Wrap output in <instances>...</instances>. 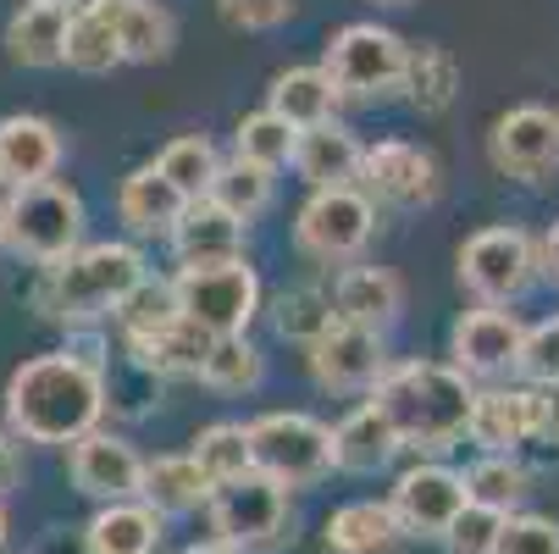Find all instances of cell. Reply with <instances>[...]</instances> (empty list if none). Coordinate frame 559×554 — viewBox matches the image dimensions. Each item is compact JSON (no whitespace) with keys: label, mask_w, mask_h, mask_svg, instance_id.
Listing matches in <instances>:
<instances>
[{"label":"cell","mask_w":559,"mask_h":554,"mask_svg":"<svg viewBox=\"0 0 559 554\" xmlns=\"http://www.w3.org/2000/svg\"><path fill=\"white\" fill-rule=\"evenodd\" d=\"M393 455H399V438H393V427L382 422V411H377L371 400L355 405V411L333 427V471L371 478V471H382Z\"/></svg>","instance_id":"obj_26"},{"label":"cell","mask_w":559,"mask_h":554,"mask_svg":"<svg viewBox=\"0 0 559 554\" xmlns=\"http://www.w3.org/2000/svg\"><path fill=\"white\" fill-rule=\"evenodd\" d=\"M178 316L194 322L211 339H238L250 333L261 310V278L250 261H222V267H178L173 272Z\"/></svg>","instance_id":"obj_7"},{"label":"cell","mask_w":559,"mask_h":554,"mask_svg":"<svg viewBox=\"0 0 559 554\" xmlns=\"http://www.w3.org/2000/svg\"><path fill=\"white\" fill-rule=\"evenodd\" d=\"M328 294H333V322L371 328V333L393 328V316L405 310V283L388 267H344Z\"/></svg>","instance_id":"obj_19"},{"label":"cell","mask_w":559,"mask_h":554,"mask_svg":"<svg viewBox=\"0 0 559 554\" xmlns=\"http://www.w3.org/2000/svg\"><path fill=\"white\" fill-rule=\"evenodd\" d=\"M305 350H310L305 355L310 361V377L322 382V388H333V393H371L377 377L388 372V344L371 328L333 322L322 339H310Z\"/></svg>","instance_id":"obj_16"},{"label":"cell","mask_w":559,"mask_h":554,"mask_svg":"<svg viewBox=\"0 0 559 554\" xmlns=\"http://www.w3.org/2000/svg\"><path fill=\"white\" fill-rule=\"evenodd\" d=\"M294 144H299V133L283 117H272L266 106L250 111V117H238V133H233V155L250 162V167H261V173L294 167Z\"/></svg>","instance_id":"obj_37"},{"label":"cell","mask_w":559,"mask_h":554,"mask_svg":"<svg viewBox=\"0 0 559 554\" xmlns=\"http://www.w3.org/2000/svg\"><path fill=\"white\" fill-rule=\"evenodd\" d=\"M493 554H559V521L554 516L515 510V516H504Z\"/></svg>","instance_id":"obj_42"},{"label":"cell","mask_w":559,"mask_h":554,"mask_svg":"<svg viewBox=\"0 0 559 554\" xmlns=\"http://www.w3.org/2000/svg\"><path fill=\"white\" fill-rule=\"evenodd\" d=\"M139 499L167 521V516H189V510H200V505L211 499V483H205V471L189 460V449H178V455H155V460H144V488H139Z\"/></svg>","instance_id":"obj_27"},{"label":"cell","mask_w":559,"mask_h":554,"mask_svg":"<svg viewBox=\"0 0 559 554\" xmlns=\"http://www.w3.org/2000/svg\"><path fill=\"white\" fill-rule=\"evenodd\" d=\"M322 72L338 101H377L388 90H399L405 72V39L382 23H349L328 39L322 50Z\"/></svg>","instance_id":"obj_9"},{"label":"cell","mask_w":559,"mask_h":554,"mask_svg":"<svg viewBox=\"0 0 559 554\" xmlns=\"http://www.w3.org/2000/svg\"><path fill=\"white\" fill-rule=\"evenodd\" d=\"M61 61L72 72H90V78H106L122 67V45L111 34V23L95 12V0H84L72 17H67V45H61Z\"/></svg>","instance_id":"obj_33"},{"label":"cell","mask_w":559,"mask_h":554,"mask_svg":"<svg viewBox=\"0 0 559 554\" xmlns=\"http://www.w3.org/2000/svg\"><path fill=\"white\" fill-rule=\"evenodd\" d=\"M162 549V516L144 499L100 505L84 527V554H155Z\"/></svg>","instance_id":"obj_24"},{"label":"cell","mask_w":559,"mask_h":554,"mask_svg":"<svg viewBox=\"0 0 559 554\" xmlns=\"http://www.w3.org/2000/svg\"><path fill=\"white\" fill-rule=\"evenodd\" d=\"M0 245L23 261H34L39 272L67 261L84 245V200H78V189L61 178L12 189L0 200Z\"/></svg>","instance_id":"obj_4"},{"label":"cell","mask_w":559,"mask_h":554,"mask_svg":"<svg viewBox=\"0 0 559 554\" xmlns=\"http://www.w3.org/2000/svg\"><path fill=\"white\" fill-rule=\"evenodd\" d=\"M333 106H338V95H333L322 67H288V72L272 78V90H266V111L283 117L294 133H305L316 122H333Z\"/></svg>","instance_id":"obj_28"},{"label":"cell","mask_w":559,"mask_h":554,"mask_svg":"<svg viewBox=\"0 0 559 554\" xmlns=\"http://www.w3.org/2000/svg\"><path fill=\"white\" fill-rule=\"evenodd\" d=\"M261 377H266V355L250 344V333L216 339L205 366H200V382L211 393H250V388H261Z\"/></svg>","instance_id":"obj_40"},{"label":"cell","mask_w":559,"mask_h":554,"mask_svg":"<svg viewBox=\"0 0 559 554\" xmlns=\"http://www.w3.org/2000/svg\"><path fill=\"white\" fill-rule=\"evenodd\" d=\"M183 195L155 173V162L150 167H133L128 178H122V189H117V216H122V227L133 233V239H167L173 233V222L183 216Z\"/></svg>","instance_id":"obj_23"},{"label":"cell","mask_w":559,"mask_h":554,"mask_svg":"<svg viewBox=\"0 0 559 554\" xmlns=\"http://www.w3.org/2000/svg\"><path fill=\"white\" fill-rule=\"evenodd\" d=\"M554 388H559V377H554Z\"/></svg>","instance_id":"obj_52"},{"label":"cell","mask_w":559,"mask_h":554,"mask_svg":"<svg viewBox=\"0 0 559 554\" xmlns=\"http://www.w3.org/2000/svg\"><path fill=\"white\" fill-rule=\"evenodd\" d=\"M117 333H122V350H133V344H144V339H155L162 328H173L178 322V294H173V278H144L122 305H117Z\"/></svg>","instance_id":"obj_34"},{"label":"cell","mask_w":559,"mask_h":554,"mask_svg":"<svg viewBox=\"0 0 559 554\" xmlns=\"http://www.w3.org/2000/svg\"><path fill=\"white\" fill-rule=\"evenodd\" d=\"M106 416V366L78 361L72 350L28 355L7 377V433L23 444H78Z\"/></svg>","instance_id":"obj_1"},{"label":"cell","mask_w":559,"mask_h":554,"mask_svg":"<svg viewBox=\"0 0 559 554\" xmlns=\"http://www.w3.org/2000/svg\"><path fill=\"white\" fill-rule=\"evenodd\" d=\"M0 543H7V510H0Z\"/></svg>","instance_id":"obj_51"},{"label":"cell","mask_w":559,"mask_h":554,"mask_svg":"<svg viewBox=\"0 0 559 554\" xmlns=\"http://www.w3.org/2000/svg\"><path fill=\"white\" fill-rule=\"evenodd\" d=\"M28 7H50V12H78L84 0H28Z\"/></svg>","instance_id":"obj_49"},{"label":"cell","mask_w":559,"mask_h":554,"mask_svg":"<svg viewBox=\"0 0 559 554\" xmlns=\"http://www.w3.org/2000/svg\"><path fill=\"white\" fill-rule=\"evenodd\" d=\"M205 516H211V532L216 543L238 549V554H272L283 549L294 532V510H288V494L277 483H266L261 471H245L233 483H216L211 499H205Z\"/></svg>","instance_id":"obj_6"},{"label":"cell","mask_w":559,"mask_h":554,"mask_svg":"<svg viewBox=\"0 0 559 554\" xmlns=\"http://www.w3.org/2000/svg\"><path fill=\"white\" fill-rule=\"evenodd\" d=\"M488 155L515 184H537V178L559 173V111H548V106L504 111L488 133Z\"/></svg>","instance_id":"obj_13"},{"label":"cell","mask_w":559,"mask_h":554,"mask_svg":"<svg viewBox=\"0 0 559 554\" xmlns=\"http://www.w3.org/2000/svg\"><path fill=\"white\" fill-rule=\"evenodd\" d=\"M167 245L178 267H222V261H245V222H233L211 200H189L183 216L173 222Z\"/></svg>","instance_id":"obj_18"},{"label":"cell","mask_w":559,"mask_h":554,"mask_svg":"<svg viewBox=\"0 0 559 554\" xmlns=\"http://www.w3.org/2000/svg\"><path fill=\"white\" fill-rule=\"evenodd\" d=\"M183 554H238V549H227V543H216V538H205V543H189Z\"/></svg>","instance_id":"obj_48"},{"label":"cell","mask_w":559,"mask_h":554,"mask_svg":"<svg viewBox=\"0 0 559 554\" xmlns=\"http://www.w3.org/2000/svg\"><path fill=\"white\" fill-rule=\"evenodd\" d=\"M360 155H366V144L333 117V122H316V128L299 133L294 173L310 184V195L316 189H355L360 184Z\"/></svg>","instance_id":"obj_20"},{"label":"cell","mask_w":559,"mask_h":554,"mask_svg":"<svg viewBox=\"0 0 559 554\" xmlns=\"http://www.w3.org/2000/svg\"><path fill=\"white\" fill-rule=\"evenodd\" d=\"M95 12L111 23L122 61H167L178 45V23L162 0H95Z\"/></svg>","instance_id":"obj_22"},{"label":"cell","mask_w":559,"mask_h":554,"mask_svg":"<svg viewBox=\"0 0 559 554\" xmlns=\"http://www.w3.org/2000/svg\"><path fill=\"white\" fill-rule=\"evenodd\" d=\"M211 333H200L194 322H178L173 328H162L155 339H144V344H133V350H122L144 377H200V366H205V355H211Z\"/></svg>","instance_id":"obj_30"},{"label":"cell","mask_w":559,"mask_h":554,"mask_svg":"<svg viewBox=\"0 0 559 554\" xmlns=\"http://www.w3.org/2000/svg\"><path fill=\"white\" fill-rule=\"evenodd\" d=\"M371 205H393V211H421L438 200L443 178L432 150L411 144V139H382L360 155V184H355Z\"/></svg>","instance_id":"obj_11"},{"label":"cell","mask_w":559,"mask_h":554,"mask_svg":"<svg viewBox=\"0 0 559 554\" xmlns=\"http://www.w3.org/2000/svg\"><path fill=\"white\" fill-rule=\"evenodd\" d=\"M399 90H405V101L416 111H427V117L449 111L454 95H460V61H454V50H443V45H405Z\"/></svg>","instance_id":"obj_29"},{"label":"cell","mask_w":559,"mask_h":554,"mask_svg":"<svg viewBox=\"0 0 559 554\" xmlns=\"http://www.w3.org/2000/svg\"><path fill=\"white\" fill-rule=\"evenodd\" d=\"M532 388V438L559 444V388L554 382H526Z\"/></svg>","instance_id":"obj_45"},{"label":"cell","mask_w":559,"mask_h":554,"mask_svg":"<svg viewBox=\"0 0 559 554\" xmlns=\"http://www.w3.org/2000/svg\"><path fill=\"white\" fill-rule=\"evenodd\" d=\"M67 471H72V488L84 499H100V505L139 499V488H144V455L106 427L84 433L67 449Z\"/></svg>","instance_id":"obj_14"},{"label":"cell","mask_w":559,"mask_h":554,"mask_svg":"<svg viewBox=\"0 0 559 554\" xmlns=\"http://www.w3.org/2000/svg\"><path fill=\"white\" fill-rule=\"evenodd\" d=\"M371 7H411V0H371Z\"/></svg>","instance_id":"obj_50"},{"label":"cell","mask_w":559,"mask_h":554,"mask_svg":"<svg viewBox=\"0 0 559 554\" xmlns=\"http://www.w3.org/2000/svg\"><path fill=\"white\" fill-rule=\"evenodd\" d=\"M245 433H250V465L283 494L316 488L333 471V427L305 411H266Z\"/></svg>","instance_id":"obj_5"},{"label":"cell","mask_w":559,"mask_h":554,"mask_svg":"<svg viewBox=\"0 0 559 554\" xmlns=\"http://www.w3.org/2000/svg\"><path fill=\"white\" fill-rule=\"evenodd\" d=\"M537 267H543V272L559 283V222L543 233V245H537Z\"/></svg>","instance_id":"obj_47"},{"label":"cell","mask_w":559,"mask_h":554,"mask_svg":"<svg viewBox=\"0 0 559 554\" xmlns=\"http://www.w3.org/2000/svg\"><path fill=\"white\" fill-rule=\"evenodd\" d=\"M537 245H532V233L526 227H483V233H471V239L460 245V283L465 294H476V305H515L532 278H537Z\"/></svg>","instance_id":"obj_8"},{"label":"cell","mask_w":559,"mask_h":554,"mask_svg":"<svg viewBox=\"0 0 559 554\" xmlns=\"http://www.w3.org/2000/svg\"><path fill=\"white\" fill-rule=\"evenodd\" d=\"M377 233V205L360 189H316L294 216V245L310 261H355Z\"/></svg>","instance_id":"obj_10"},{"label":"cell","mask_w":559,"mask_h":554,"mask_svg":"<svg viewBox=\"0 0 559 554\" xmlns=\"http://www.w3.org/2000/svg\"><path fill=\"white\" fill-rule=\"evenodd\" d=\"M216 7L233 28H250V34H266L294 17V0H216Z\"/></svg>","instance_id":"obj_44"},{"label":"cell","mask_w":559,"mask_h":554,"mask_svg":"<svg viewBox=\"0 0 559 554\" xmlns=\"http://www.w3.org/2000/svg\"><path fill=\"white\" fill-rule=\"evenodd\" d=\"M460 478H465V499L493 516H515L521 499L532 494V471L515 455H476Z\"/></svg>","instance_id":"obj_31"},{"label":"cell","mask_w":559,"mask_h":554,"mask_svg":"<svg viewBox=\"0 0 559 554\" xmlns=\"http://www.w3.org/2000/svg\"><path fill=\"white\" fill-rule=\"evenodd\" d=\"M150 278L144 250L128 239H100V245H78L67 261L45 267L34 278V310L45 322H61L67 333H95L111 322L117 305Z\"/></svg>","instance_id":"obj_2"},{"label":"cell","mask_w":559,"mask_h":554,"mask_svg":"<svg viewBox=\"0 0 559 554\" xmlns=\"http://www.w3.org/2000/svg\"><path fill=\"white\" fill-rule=\"evenodd\" d=\"M216 167H222V155H216V144L205 133H178L162 155H155V173H162L183 200H205Z\"/></svg>","instance_id":"obj_35"},{"label":"cell","mask_w":559,"mask_h":554,"mask_svg":"<svg viewBox=\"0 0 559 554\" xmlns=\"http://www.w3.org/2000/svg\"><path fill=\"white\" fill-rule=\"evenodd\" d=\"M189 460L205 471L211 488L245 478V471H255L250 465V433H245V422H211V427H200L194 444H189Z\"/></svg>","instance_id":"obj_36"},{"label":"cell","mask_w":559,"mask_h":554,"mask_svg":"<svg viewBox=\"0 0 559 554\" xmlns=\"http://www.w3.org/2000/svg\"><path fill=\"white\" fill-rule=\"evenodd\" d=\"M465 505H471L465 499V478H460L454 465H443V460L411 465L405 478L393 483V494H388V510H393V521H399V532H405V538H443L449 521Z\"/></svg>","instance_id":"obj_12"},{"label":"cell","mask_w":559,"mask_h":554,"mask_svg":"<svg viewBox=\"0 0 559 554\" xmlns=\"http://www.w3.org/2000/svg\"><path fill=\"white\" fill-rule=\"evenodd\" d=\"M322 538H328V554H393L405 532H399L388 499H349L328 516Z\"/></svg>","instance_id":"obj_25"},{"label":"cell","mask_w":559,"mask_h":554,"mask_svg":"<svg viewBox=\"0 0 559 554\" xmlns=\"http://www.w3.org/2000/svg\"><path fill=\"white\" fill-rule=\"evenodd\" d=\"M465 438L483 455H515L521 444H532V388H476Z\"/></svg>","instance_id":"obj_21"},{"label":"cell","mask_w":559,"mask_h":554,"mask_svg":"<svg viewBox=\"0 0 559 554\" xmlns=\"http://www.w3.org/2000/svg\"><path fill=\"white\" fill-rule=\"evenodd\" d=\"M471 382L443 366V361H388V372L371 388V405L382 411V422L393 427L399 449H427L443 455L465 438L471 422Z\"/></svg>","instance_id":"obj_3"},{"label":"cell","mask_w":559,"mask_h":554,"mask_svg":"<svg viewBox=\"0 0 559 554\" xmlns=\"http://www.w3.org/2000/svg\"><path fill=\"white\" fill-rule=\"evenodd\" d=\"M272 328L294 344H310L333 328V294L322 283H294L272 299Z\"/></svg>","instance_id":"obj_39"},{"label":"cell","mask_w":559,"mask_h":554,"mask_svg":"<svg viewBox=\"0 0 559 554\" xmlns=\"http://www.w3.org/2000/svg\"><path fill=\"white\" fill-rule=\"evenodd\" d=\"M521 344H526V328L515 310H493V305H476L465 310L454 333H449V355H454V372L471 382V377H504L521 366Z\"/></svg>","instance_id":"obj_15"},{"label":"cell","mask_w":559,"mask_h":554,"mask_svg":"<svg viewBox=\"0 0 559 554\" xmlns=\"http://www.w3.org/2000/svg\"><path fill=\"white\" fill-rule=\"evenodd\" d=\"M211 205H222L233 222H255L266 205H272V173H261V167H250V162H222L216 167V178H211V195H205Z\"/></svg>","instance_id":"obj_38"},{"label":"cell","mask_w":559,"mask_h":554,"mask_svg":"<svg viewBox=\"0 0 559 554\" xmlns=\"http://www.w3.org/2000/svg\"><path fill=\"white\" fill-rule=\"evenodd\" d=\"M499 527H504V516H493L483 505H465L438 543H443V554H493L499 549Z\"/></svg>","instance_id":"obj_41"},{"label":"cell","mask_w":559,"mask_h":554,"mask_svg":"<svg viewBox=\"0 0 559 554\" xmlns=\"http://www.w3.org/2000/svg\"><path fill=\"white\" fill-rule=\"evenodd\" d=\"M67 17L72 12H50V7H28L23 0L7 23V56L17 67H56L67 45Z\"/></svg>","instance_id":"obj_32"},{"label":"cell","mask_w":559,"mask_h":554,"mask_svg":"<svg viewBox=\"0 0 559 554\" xmlns=\"http://www.w3.org/2000/svg\"><path fill=\"white\" fill-rule=\"evenodd\" d=\"M17 483H23V449H17L12 433H0V499H7Z\"/></svg>","instance_id":"obj_46"},{"label":"cell","mask_w":559,"mask_h":554,"mask_svg":"<svg viewBox=\"0 0 559 554\" xmlns=\"http://www.w3.org/2000/svg\"><path fill=\"white\" fill-rule=\"evenodd\" d=\"M56 167H61V133L50 117H34V111L0 117V184L7 189L50 184Z\"/></svg>","instance_id":"obj_17"},{"label":"cell","mask_w":559,"mask_h":554,"mask_svg":"<svg viewBox=\"0 0 559 554\" xmlns=\"http://www.w3.org/2000/svg\"><path fill=\"white\" fill-rule=\"evenodd\" d=\"M515 372H526V382H554L559 377V316H554V322L526 328V344H521V366Z\"/></svg>","instance_id":"obj_43"}]
</instances>
